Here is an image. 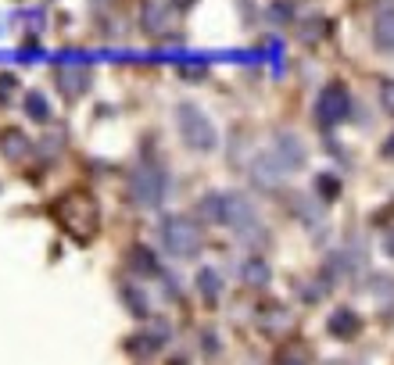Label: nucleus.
<instances>
[{"instance_id":"obj_1","label":"nucleus","mask_w":394,"mask_h":365,"mask_svg":"<svg viewBox=\"0 0 394 365\" xmlns=\"http://www.w3.org/2000/svg\"><path fill=\"white\" fill-rule=\"evenodd\" d=\"M162 240H165V251L176 258H194L201 248V233L190 219H169L162 226Z\"/></svg>"},{"instance_id":"obj_2","label":"nucleus","mask_w":394,"mask_h":365,"mask_svg":"<svg viewBox=\"0 0 394 365\" xmlns=\"http://www.w3.org/2000/svg\"><path fill=\"white\" fill-rule=\"evenodd\" d=\"M176 122H179V133L187 136V143H190V147H197V150L216 147V129H211V122H208L197 108L183 104V108L176 111Z\"/></svg>"},{"instance_id":"obj_3","label":"nucleus","mask_w":394,"mask_h":365,"mask_svg":"<svg viewBox=\"0 0 394 365\" xmlns=\"http://www.w3.org/2000/svg\"><path fill=\"white\" fill-rule=\"evenodd\" d=\"M316 108H319V122H323V126H337V122H344L348 111H351V97H348V90L341 83H330L319 94Z\"/></svg>"},{"instance_id":"obj_4","label":"nucleus","mask_w":394,"mask_h":365,"mask_svg":"<svg viewBox=\"0 0 394 365\" xmlns=\"http://www.w3.org/2000/svg\"><path fill=\"white\" fill-rule=\"evenodd\" d=\"M223 201H226L223 222H230V226H233V229H240V233H248V229H255V226H258V215H255V208L248 204V197L230 194V197H223Z\"/></svg>"},{"instance_id":"obj_5","label":"nucleus","mask_w":394,"mask_h":365,"mask_svg":"<svg viewBox=\"0 0 394 365\" xmlns=\"http://www.w3.org/2000/svg\"><path fill=\"white\" fill-rule=\"evenodd\" d=\"M133 197L140 204H158L162 201V176L155 169H140L133 176Z\"/></svg>"},{"instance_id":"obj_6","label":"nucleus","mask_w":394,"mask_h":365,"mask_svg":"<svg viewBox=\"0 0 394 365\" xmlns=\"http://www.w3.org/2000/svg\"><path fill=\"white\" fill-rule=\"evenodd\" d=\"M326 326H330V333H333L337 341H351L355 333H358V326H362V322H358V315H355L351 308H337V312L330 315V322H326Z\"/></svg>"},{"instance_id":"obj_7","label":"nucleus","mask_w":394,"mask_h":365,"mask_svg":"<svg viewBox=\"0 0 394 365\" xmlns=\"http://www.w3.org/2000/svg\"><path fill=\"white\" fill-rule=\"evenodd\" d=\"M276 150H280V169H297V165H305V147H301L297 136H280V140H276Z\"/></svg>"},{"instance_id":"obj_8","label":"nucleus","mask_w":394,"mask_h":365,"mask_svg":"<svg viewBox=\"0 0 394 365\" xmlns=\"http://www.w3.org/2000/svg\"><path fill=\"white\" fill-rule=\"evenodd\" d=\"M373 40L380 50H394V11H384L373 25Z\"/></svg>"},{"instance_id":"obj_9","label":"nucleus","mask_w":394,"mask_h":365,"mask_svg":"<svg viewBox=\"0 0 394 365\" xmlns=\"http://www.w3.org/2000/svg\"><path fill=\"white\" fill-rule=\"evenodd\" d=\"M0 150H4V155L8 158H22L25 155V150H29V143H25V136L22 133H4V136H0Z\"/></svg>"},{"instance_id":"obj_10","label":"nucleus","mask_w":394,"mask_h":365,"mask_svg":"<svg viewBox=\"0 0 394 365\" xmlns=\"http://www.w3.org/2000/svg\"><path fill=\"white\" fill-rule=\"evenodd\" d=\"M129 265H133L136 272H143V276H155V272H158V265H155V255H150L147 248H133V255H129Z\"/></svg>"},{"instance_id":"obj_11","label":"nucleus","mask_w":394,"mask_h":365,"mask_svg":"<svg viewBox=\"0 0 394 365\" xmlns=\"http://www.w3.org/2000/svg\"><path fill=\"white\" fill-rule=\"evenodd\" d=\"M244 280H248L251 287H265V283H269V265H265L262 258H251V262L244 265Z\"/></svg>"},{"instance_id":"obj_12","label":"nucleus","mask_w":394,"mask_h":365,"mask_svg":"<svg viewBox=\"0 0 394 365\" xmlns=\"http://www.w3.org/2000/svg\"><path fill=\"white\" fill-rule=\"evenodd\" d=\"M197 287H201V294L208 297V301H216L219 297V276H216V272H211V269H201V276H197Z\"/></svg>"},{"instance_id":"obj_13","label":"nucleus","mask_w":394,"mask_h":365,"mask_svg":"<svg viewBox=\"0 0 394 365\" xmlns=\"http://www.w3.org/2000/svg\"><path fill=\"white\" fill-rule=\"evenodd\" d=\"M25 108H29V118H36V122H47V97L43 94H29L25 97Z\"/></svg>"},{"instance_id":"obj_14","label":"nucleus","mask_w":394,"mask_h":365,"mask_svg":"<svg viewBox=\"0 0 394 365\" xmlns=\"http://www.w3.org/2000/svg\"><path fill=\"white\" fill-rule=\"evenodd\" d=\"M316 187H319V194H326V201H333V197L341 194V182L333 179V176H319V179H316Z\"/></svg>"},{"instance_id":"obj_15","label":"nucleus","mask_w":394,"mask_h":365,"mask_svg":"<svg viewBox=\"0 0 394 365\" xmlns=\"http://www.w3.org/2000/svg\"><path fill=\"white\" fill-rule=\"evenodd\" d=\"M380 104H384V111L394 115V79H384L380 83Z\"/></svg>"},{"instance_id":"obj_16","label":"nucleus","mask_w":394,"mask_h":365,"mask_svg":"<svg viewBox=\"0 0 394 365\" xmlns=\"http://www.w3.org/2000/svg\"><path fill=\"white\" fill-rule=\"evenodd\" d=\"M126 301H129V308H133V315H147V304L140 301V294H136V290H126Z\"/></svg>"},{"instance_id":"obj_17","label":"nucleus","mask_w":394,"mask_h":365,"mask_svg":"<svg viewBox=\"0 0 394 365\" xmlns=\"http://www.w3.org/2000/svg\"><path fill=\"white\" fill-rule=\"evenodd\" d=\"M15 94V76H0V101Z\"/></svg>"},{"instance_id":"obj_18","label":"nucleus","mask_w":394,"mask_h":365,"mask_svg":"<svg viewBox=\"0 0 394 365\" xmlns=\"http://www.w3.org/2000/svg\"><path fill=\"white\" fill-rule=\"evenodd\" d=\"M280 365H305V358H301V355H287Z\"/></svg>"},{"instance_id":"obj_19","label":"nucleus","mask_w":394,"mask_h":365,"mask_svg":"<svg viewBox=\"0 0 394 365\" xmlns=\"http://www.w3.org/2000/svg\"><path fill=\"white\" fill-rule=\"evenodd\" d=\"M384 248H387V255H394V233H387V240H384Z\"/></svg>"},{"instance_id":"obj_20","label":"nucleus","mask_w":394,"mask_h":365,"mask_svg":"<svg viewBox=\"0 0 394 365\" xmlns=\"http://www.w3.org/2000/svg\"><path fill=\"white\" fill-rule=\"evenodd\" d=\"M384 155H387V158H394V136H391V140L384 143Z\"/></svg>"}]
</instances>
